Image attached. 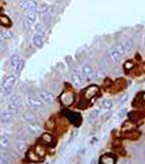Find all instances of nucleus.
<instances>
[{
  "label": "nucleus",
  "mask_w": 145,
  "mask_h": 164,
  "mask_svg": "<svg viewBox=\"0 0 145 164\" xmlns=\"http://www.w3.org/2000/svg\"><path fill=\"white\" fill-rule=\"evenodd\" d=\"M15 82H16V77H15L13 74H10V76H7L4 79L2 83V90L5 94H10L12 89H13Z\"/></svg>",
  "instance_id": "1"
},
{
  "label": "nucleus",
  "mask_w": 145,
  "mask_h": 164,
  "mask_svg": "<svg viewBox=\"0 0 145 164\" xmlns=\"http://www.w3.org/2000/svg\"><path fill=\"white\" fill-rule=\"evenodd\" d=\"M10 62L12 65V68L14 70V71L17 74L21 73L22 68L24 67V61L20 58L18 55H13L10 58Z\"/></svg>",
  "instance_id": "2"
},
{
  "label": "nucleus",
  "mask_w": 145,
  "mask_h": 164,
  "mask_svg": "<svg viewBox=\"0 0 145 164\" xmlns=\"http://www.w3.org/2000/svg\"><path fill=\"white\" fill-rule=\"evenodd\" d=\"M27 105L32 109H40L44 107V102L36 95H30L27 98Z\"/></svg>",
  "instance_id": "3"
},
{
  "label": "nucleus",
  "mask_w": 145,
  "mask_h": 164,
  "mask_svg": "<svg viewBox=\"0 0 145 164\" xmlns=\"http://www.w3.org/2000/svg\"><path fill=\"white\" fill-rule=\"evenodd\" d=\"M60 103L63 104L65 107H69L72 105L75 101V95L72 92H63L60 97Z\"/></svg>",
  "instance_id": "4"
},
{
  "label": "nucleus",
  "mask_w": 145,
  "mask_h": 164,
  "mask_svg": "<svg viewBox=\"0 0 145 164\" xmlns=\"http://www.w3.org/2000/svg\"><path fill=\"white\" fill-rule=\"evenodd\" d=\"M15 114H16V113L11 111L10 109H7V110H5V111H2L1 113H0V123L5 124V123L10 122L12 119H13Z\"/></svg>",
  "instance_id": "5"
},
{
  "label": "nucleus",
  "mask_w": 145,
  "mask_h": 164,
  "mask_svg": "<svg viewBox=\"0 0 145 164\" xmlns=\"http://www.w3.org/2000/svg\"><path fill=\"white\" fill-rule=\"evenodd\" d=\"M99 91H100V89L98 86H96V85H92V86H89L87 89H86V91H85V93H84V97H85V99L86 100H90V99H92V98H94L96 96L97 94L99 93Z\"/></svg>",
  "instance_id": "6"
},
{
  "label": "nucleus",
  "mask_w": 145,
  "mask_h": 164,
  "mask_svg": "<svg viewBox=\"0 0 145 164\" xmlns=\"http://www.w3.org/2000/svg\"><path fill=\"white\" fill-rule=\"evenodd\" d=\"M51 10H53V7L47 5V3H44V2L37 5V7H36V13H38L39 16L47 15V14H50L51 12Z\"/></svg>",
  "instance_id": "7"
},
{
  "label": "nucleus",
  "mask_w": 145,
  "mask_h": 164,
  "mask_svg": "<svg viewBox=\"0 0 145 164\" xmlns=\"http://www.w3.org/2000/svg\"><path fill=\"white\" fill-rule=\"evenodd\" d=\"M38 97L40 98L44 103L51 104V103L54 102V96L48 91H44V90L40 91L38 93Z\"/></svg>",
  "instance_id": "8"
},
{
  "label": "nucleus",
  "mask_w": 145,
  "mask_h": 164,
  "mask_svg": "<svg viewBox=\"0 0 145 164\" xmlns=\"http://www.w3.org/2000/svg\"><path fill=\"white\" fill-rule=\"evenodd\" d=\"M19 6L23 11L27 9H36L37 3L35 0H22L19 3Z\"/></svg>",
  "instance_id": "9"
},
{
  "label": "nucleus",
  "mask_w": 145,
  "mask_h": 164,
  "mask_svg": "<svg viewBox=\"0 0 145 164\" xmlns=\"http://www.w3.org/2000/svg\"><path fill=\"white\" fill-rule=\"evenodd\" d=\"M82 71H83V74L87 80H92L94 79V71L90 65H84L83 68H82Z\"/></svg>",
  "instance_id": "10"
},
{
  "label": "nucleus",
  "mask_w": 145,
  "mask_h": 164,
  "mask_svg": "<svg viewBox=\"0 0 145 164\" xmlns=\"http://www.w3.org/2000/svg\"><path fill=\"white\" fill-rule=\"evenodd\" d=\"M9 106L13 107L16 110H19L21 107H22V101L18 96L16 95H13L11 96V98L9 99Z\"/></svg>",
  "instance_id": "11"
},
{
  "label": "nucleus",
  "mask_w": 145,
  "mask_h": 164,
  "mask_svg": "<svg viewBox=\"0 0 145 164\" xmlns=\"http://www.w3.org/2000/svg\"><path fill=\"white\" fill-rule=\"evenodd\" d=\"M72 85H74L75 87H77V88L83 87L84 84H85L83 77H82L81 74H77V73H74L72 74Z\"/></svg>",
  "instance_id": "12"
},
{
  "label": "nucleus",
  "mask_w": 145,
  "mask_h": 164,
  "mask_svg": "<svg viewBox=\"0 0 145 164\" xmlns=\"http://www.w3.org/2000/svg\"><path fill=\"white\" fill-rule=\"evenodd\" d=\"M99 162L103 164H114L116 162V159L111 154H104L100 157Z\"/></svg>",
  "instance_id": "13"
},
{
  "label": "nucleus",
  "mask_w": 145,
  "mask_h": 164,
  "mask_svg": "<svg viewBox=\"0 0 145 164\" xmlns=\"http://www.w3.org/2000/svg\"><path fill=\"white\" fill-rule=\"evenodd\" d=\"M109 55H110V58L111 61L114 62V64H118V62H120L121 59V53L118 52L116 49H110V52H109Z\"/></svg>",
  "instance_id": "14"
},
{
  "label": "nucleus",
  "mask_w": 145,
  "mask_h": 164,
  "mask_svg": "<svg viewBox=\"0 0 145 164\" xmlns=\"http://www.w3.org/2000/svg\"><path fill=\"white\" fill-rule=\"evenodd\" d=\"M113 107V104H112L111 101L109 100H104L103 102L101 103V106H100V110L99 112H103V113H107L109 112L110 110L112 109Z\"/></svg>",
  "instance_id": "15"
},
{
  "label": "nucleus",
  "mask_w": 145,
  "mask_h": 164,
  "mask_svg": "<svg viewBox=\"0 0 145 164\" xmlns=\"http://www.w3.org/2000/svg\"><path fill=\"white\" fill-rule=\"evenodd\" d=\"M44 36L40 34H34L32 37V43L33 46L38 47V49H40V47H42V46H44Z\"/></svg>",
  "instance_id": "16"
},
{
  "label": "nucleus",
  "mask_w": 145,
  "mask_h": 164,
  "mask_svg": "<svg viewBox=\"0 0 145 164\" xmlns=\"http://www.w3.org/2000/svg\"><path fill=\"white\" fill-rule=\"evenodd\" d=\"M122 46H123V49L124 50H125V53H129V52H131L133 49H134V43L131 40V39H126V40H124L122 43Z\"/></svg>",
  "instance_id": "17"
},
{
  "label": "nucleus",
  "mask_w": 145,
  "mask_h": 164,
  "mask_svg": "<svg viewBox=\"0 0 145 164\" xmlns=\"http://www.w3.org/2000/svg\"><path fill=\"white\" fill-rule=\"evenodd\" d=\"M28 131L32 135H37V134L40 133V127H39V125L37 124V122H35V123H29Z\"/></svg>",
  "instance_id": "18"
},
{
  "label": "nucleus",
  "mask_w": 145,
  "mask_h": 164,
  "mask_svg": "<svg viewBox=\"0 0 145 164\" xmlns=\"http://www.w3.org/2000/svg\"><path fill=\"white\" fill-rule=\"evenodd\" d=\"M24 14H25V18L30 20L31 22H34L36 19V9H27L24 10Z\"/></svg>",
  "instance_id": "19"
},
{
  "label": "nucleus",
  "mask_w": 145,
  "mask_h": 164,
  "mask_svg": "<svg viewBox=\"0 0 145 164\" xmlns=\"http://www.w3.org/2000/svg\"><path fill=\"white\" fill-rule=\"evenodd\" d=\"M41 141L47 145H50L53 142V137L48 133H44L41 135Z\"/></svg>",
  "instance_id": "20"
},
{
  "label": "nucleus",
  "mask_w": 145,
  "mask_h": 164,
  "mask_svg": "<svg viewBox=\"0 0 145 164\" xmlns=\"http://www.w3.org/2000/svg\"><path fill=\"white\" fill-rule=\"evenodd\" d=\"M26 156L28 158V160L32 161V162H37V161H39V159H40V157L35 153V151H32V150H29L27 152Z\"/></svg>",
  "instance_id": "21"
},
{
  "label": "nucleus",
  "mask_w": 145,
  "mask_h": 164,
  "mask_svg": "<svg viewBox=\"0 0 145 164\" xmlns=\"http://www.w3.org/2000/svg\"><path fill=\"white\" fill-rule=\"evenodd\" d=\"M34 30L36 31V33L40 34L42 36L47 33V28H45V26L44 24H40V23H37V24L34 25Z\"/></svg>",
  "instance_id": "22"
},
{
  "label": "nucleus",
  "mask_w": 145,
  "mask_h": 164,
  "mask_svg": "<svg viewBox=\"0 0 145 164\" xmlns=\"http://www.w3.org/2000/svg\"><path fill=\"white\" fill-rule=\"evenodd\" d=\"M23 120L27 122V123H35L37 122V119L33 114H30V113H26V114L23 115Z\"/></svg>",
  "instance_id": "23"
},
{
  "label": "nucleus",
  "mask_w": 145,
  "mask_h": 164,
  "mask_svg": "<svg viewBox=\"0 0 145 164\" xmlns=\"http://www.w3.org/2000/svg\"><path fill=\"white\" fill-rule=\"evenodd\" d=\"M13 37V32L10 30H3L0 32V39L3 40H7Z\"/></svg>",
  "instance_id": "24"
},
{
  "label": "nucleus",
  "mask_w": 145,
  "mask_h": 164,
  "mask_svg": "<svg viewBox=\"0 0 145 164\" xmlns=\"http://www.w3.org/2000/svg\"><path fill=\"white\" fill-rule=\"evenodd\" d=\"M0 24L5 26V27H10V26H11V20L8 16L1 15V16H0Z\"/></svg>",
  "instance_id": "25"
},
{
  "label": "nucleus",
  "mask_w": 145,
  "mask_h": 164,
  "mask_svg": "<svg viewBox=\"0 0 145 164\" xmlns=\"http://www.w3.org/2000/svg\"><path fill=\"white\" fill-rule=\"evenodd\" d=\"M34 151L39 157H44V155L47 154V150H45V148L41 145H36L34 148Z\"/></svg>",
  "instance_id": "26"
},
{
  "label": "nucleus",
  "mask_w": 145,
  "mask_h": 164,
  "mask_svg": "<svg viewBox=\"0 0 145 164\" xmlns=\"http://www.w3.org/2000/svg\"><path fill=\"white\" fill-rule=\"evenodd\" d=\"M25 148H26V144L23 140H18V141L15 143V149H16L17 151L22 152L25 150Z\"/></svg>",
  "instance_id": "27"
},
{
  "label": "nucleus",
  "mask_w": 145,
  "mask_h": 164,
  "mask_svg": "<svg viewBox=\"0 0 145 164\" xmlns=\"http://www.w3.org/2000/svg\"><path fill=\"white\" fill-rule=\"evenodd\" d=\"M10 162V159H9V156L7 153H4V152H1L0 153V163L4 164V163H9Z\"/></svg>",
  "instance_id": "28"
},
{
  "label": "nucleus",
  "mask_w": 145,
  "mask_h": 164,
  "mask_svg": "<svg viewBox=\"0 0 145 164\" xmlns=\"http://www.w3.org/2000/svg\"><path fill=\"white\" fill-rule=\"evenodd\" d=\"M9 146V140L6 137H0V147L7 148Z\"/></svg>",
  "instance_id": "29"
},
{
  "label": "nucleus",
  "mask_w": 145,
  "mask_h": 164,
  "mask_svg": "<svg viewBox=\"0 0 145 164\" xmlns=\"http://www.w3.org/2000/svg\"><path fill=\"white\" fill-rule=\"evenodd\" d=\"M133 68H134V62H133L132 61H127L125 64H124V68H125L126 71L132 70Z\"/></svg>",
  "instance_id": "30"
},
{
  "label": "nucleus",
  "mask_w": 145,
  "mask_h": 164,
  "mask_svg": "<svg viewBox=\"0 0 145 164\" xmlns=\"http://www.w3.org/2000/svg\"><path fill=\"white\" fill-rule=\"evenodd\" d=\"M54 126H56V123H54V121L53 120V119H50V120H48L47 123H45V128L48 130H51L53 129Z\"/></svg>",
  "instance_id": "31"
},
{
  "label": "nucleus",
  "mask_w": 145,
  "mask_h": 164,
  "mask_svg": "<svg viewBox=\"0 0 145 164\" xmlns=\"http://www.w3.org/2000/svg\"><path fill=\"white\" fill-rule=\"evenodd\" d=\"M133 127H134V125H133L132 123H130V122H125L122 127V129L124 131H130L131 129H133Z\"/></svg>",
  "instance_id": "32"
},
{
  "label": "nucleus",
  "mask_w": 145,
  "mask_h": 164,
  "mask_svg": "<svg viewBox=\"0 0 145 164\" xmlns=\"http://www.w3.org/2000/svg\"><path fill=\"white\" fill-rule=\"evenodd\" d=\"M99 111H97V110H95V111H93L91 114L89 115V117H88V120H90V121H93V120H95V119L98 117V115H99Z\"/></svg>",
  "instance_id": "33"
},
{
  "label": "nucleus",
  "mask_w": 145,
  "mask_h": 164,
  "mask_svg": "<svg viewBox=\"0 0 145 164\" xmlns=\"http://www.w3.org/2000/svg\"><path fill=\"white\" fill-rule=\"evenodd\" d=\"M115 49H116L118 52H119L120 53H121V55H125V50H124V49H123V46H122V44H118V46L115 47Z\"/></svg>",
  "instance_id": "34"
},
{
  "label": "nucleus",
  "mask_w": 145,
  "mask_h": 164,
  "mask_svg": "<svg viewBox=\"0 0 145 164\" xmlns=\"http://www.w3.org/2000/svg\"><path fill=\"white\" fill-rule=\"evenodd\" d=\"M96 77H98V79H102V77H106V71H97Z\"/></svg>",
  "instance_id": "35"
},
{
  "label": "nucleus",
  "mask_w": 145,
  "mask_h": 164,
  "mask_svg": "<svg viewBox=\"0 0 145 164\" xmlns=\"http://www.w3.org/2000/svg\"><path fill=\"white\" fill-rule=\"evenodd\" d=\"M5 49V43H4V40L3 39H0V52H3Z\"/></svg>",
  "instance_id": "36"
},
{
  "label": "nucleus",
  "mask_w": 145,
  "mask_h": 164,
  "mask_svg": "<svg viewBox=\"0 0 145 164\" xmlns=\"http://www.w3.org/2000/svg\"><path fill=\"white\" fill-rule=\"evenodd\" d=\"M127 98H128V96H127V95H125V96H124L123 98H122V100L120 101V103L121 104H123V103H125L126 101H127Z\"/></svg>",
  "instance_id": "37"
},
{
  "label": "nucleus",
  "mask_w": 145,
  "mask_h": 164,
  "mask_svg": "<svg viewBox=\"0 0 145 164\" xmlns=\"http://www.w3.org/2000/svg\"><path fill=\"white\" fill-rule=\"evenodd\" d=\"M3 94V90H2V88H0V96Z\"/></svg>",
  "instance_id": "38"
}]
</instances>
